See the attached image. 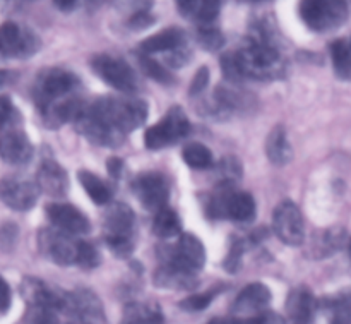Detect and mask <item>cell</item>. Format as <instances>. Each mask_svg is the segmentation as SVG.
<instances>
[{"label": "cell", "mask_w": 351, "mask_h": 324, "mask_svg": "<svg viewBox=\"0 0 351 324\" xmlns=\"http://www.w3.org/2000/svg\"><path fill=\"white\" fill-rule=\"evenodd\" d=\"M243 79H273L283 74V60L276 45L257 33L247 38L245 45L235 51Z\"/></svg>", "instance_id": "6da1fadb"}, {"label": "cell", "mask_w": 351, "mask_h": 324, "mask_svg": "<svg viewBox=\"0 0 351 324\" xmlns=\"http://www.w3.org/2000/svg\"><path fill=\"white\" fill-rule=\"evenodd\" d=\"M89 106L106 127L123 137L143 126L147 117V105L141 100L101 98Z\"/></svg>", "instance_id": "7a4b0ae2"}, {"label": "cell", "mask_w": 351, "mask_h": 324, "mask_svg": "<svg viewBox=\"0 0 351 324\" xmlns=\"http://www.w3.org/2000/svg\"><path fill=\"white\" fill-rule=\"evenodd\" d=\"M134 230L136 216L134 211L123 202L110 206L103 216V233L106 246L119 257H127L134 251Z\"/></svg>", "instance_id": "3957f363"}, {"label": "cell", "mask_w": 351, "mask_h": 324, "mask_svg": "<svg viewBox=\"0 0 351 324\" xmlns=\"http://www.w3.org/2000/svg\"><path fill=\"white\" fill-rule=\"evenodd\" d=\"M298 14L311 30L324 33L346 23L348 3L346 0H300Z\"/></svg>", "instance_id": "277c9868"}, {"label": "cell", "mask_w": 351, "mask_h": 324, "mask_svg": "<svg viewBox=\"0 0 351 324\" xmlns=\"http://www.w3.org/2000/svg\"><path fill=\"white\" fill-rule=\"evenodd\" d=\"M77 86L79 81L72 72L64 71V69H48L38 78L34 98L40 110H43L62 100L71 98Z\"/></svg>", "instance_id": "5b68a950"}, {"label": "cell", "mask_w": 351, "mask_h": 324, "mask_svg": "<svg viewBox=\"0 0 351 324\" xmlns=\"http://www.w3.org/2000/svg\"><path fill=\"white\" fill-rule=\"evenodd\" d=\"M189 130H191V124L185 112L180 106H173L168 110V113L160 122L146 130L144 144L147 150H161L180 141L182 137L187 136Z\"/></svg>", "instance_id": "8992f818"}, {"label": "cell", "mask_w": 351, "mask_h": 324, "mask_svg": "<svg viewBox=\"0 0 351 324\" xmlns=\"http://www.w3.org/2000/svg\"><path fill=\"white\" fill-rule=\"evenodd\" d=\"M60 311L72 316L75 324H106L101 301L88 288H77L72 294H64Z\"/></svg>", "instance_id": "52a82bcc"}, {"label": "cell", "mask_w": 351, "mask_h": 324, "mask_svg": "<svg viewBox=\"0 0 351 324\" xmlns=\"http://www.w3.org/2000/svg\"><path fill=\"white\" fill-rule=\"evenodd\" d=\"M93 71L106 84L122 93H132L139 86L134 69L125 60H120V58L112 57V55H96L93 58Z\"/></svg>", "instance_id": "ba28073f"}, {"label": "cell", "mask_w": 351, "mask_h": 324, "mask_svg": "<svg viewBox=\"0 0 351 324\" xmlns=\"http://www.w3.org/2000/svg\"><path fill=\"white\" fill-rule=\"evenodd\" d=\"M40 48V40L27 27L16 23H3L0 26V55L2 57L26 58Z\"/></svg>", "instance_id": "9c48e42d"}, {"label": "cell", "mask_w": 351, "mask_h": 324, "mask_svg": "<svg viewBox=\"0 0 351 324\" xmlns=\"http://www.w3.org/2000/svg\"><path fill=\"white\" fill-rule=\"evenodd\" d=\"M273 227L278 239L287 246H300L304 242V216L295 202L283 201L276 206L273 215Z\"/></svg>", "instance_id": "30bf717a"}, {"label": "cell", "mask_w": 351, "mask_h": 324, "mask_svg": "<svg viewBox=\"0 0 351 324\" xmlns=\"http://www.w3.org/2000/svg\"><path fill=\"white\" fill-rule=\"evenodd\" d=\"M38 242H40L41 253L53 263L60 264V266L75 264L79 240H74L69 233L60 232L57 229L41 230L38 235Z\"/></svg>", "instance_id": "8fae6325"}, {"label": "cell", "mask_w": 351, "mask_h": 324, "mask_svg": "<svg viewBox=\"0 0 351 324\" xmlns=\"http://www.w3.org/2000/svg\"><path fill=\"white\" fill-rule=\"evenodd\" d=\"M132 191L146 209L158 213L160 209L167 208L170 191H168L167 178L158 172H147L134 178Z\"/></svg>", "instance_id": "7c38bea8"}, {"label": "cell", "mask_w": 351, "mask_h": 324, "mask_svg": "<svg viewBox=\"0 0 351 324\" xmlns=\"http://www.w3.org/2000/svg\"><path fill=\"white\" fill-rule=\"evenodd\" d=\"M165 263H170L177 266L178 270L185 271L189 275H197L206 263V251L201 240L191 233H184L178 239L177 246L171 249L170 256L165 259Z\"/></svg>", "instance_id": "4fadbf2b"}, {"label": "cell", "mask_w": 351, "mask_h": 324, "mask_svg": "<svg viewBox=\"0 0 351 324\" xmlns=\"http://www.w3.org/2000/svg\"><path fill=\"white\" fill-rule=\"evenodd\" d=\"M40 187L24 178H5L0 182V199L16 211H27L36 205Z\"/></svg>", "instance_id": "5bb4252c"}, {"label": "cell", "mask_w": 351, "mask_h": 324, "mask_svg": "<svg viewBox=\"0 0 351 324\" xmlns=\"http://www.w3.org/2000/svg\"><path fill=\"white\" fill-rule=\"evenodd\" d=\"M47 215L57 230L69 235H84L89 232V220L69 202H51L47 206Z\"/></svg>", "instance_id": "9a60e30c"}, {"label": "cell", "mask_w": 351, "mask_h": 324, "mask_svg": "<svg viewBox=\"0 0 351 324\" xmlns=\"http://www.w3.org/2000/svg\"><path fill=\"white\" fill-rule=\"evenodd\" d=\"M36 185L40 187V191L51 196V198H62V196L67 194L69 189L67 174L57 161L45 160L38 168Z\"/></svg>", "instance_id": "2e32d148"}, {"label": "cell", "mask_w": 351, "mask_h": 324, "mask_svg": "<svg viewBox=\"0 0 351 324\" xmlns=\"http://www.w3.org/2000/svg\"><path fill=\"white\" fill-rule=\"evenodd\" d=\"M0 157L10 165H26L33 158V144L21 130H10L0 137Z\"/></svg>", "instance_id": "e0dca14e"}, {"label": "cell", "mask_w": 351, "mask_h": 324, "mask_svg": "<svg viewBox=\"0 0 351 324\" xmlns=\"http://www.w3.org/2000/svg\"><path fill=\"white\" fill-rule=\"evenodd\" d=\"M315 302L314 294L308 288H297L290 294L287 301V312L290 324H312L315 318Z\"/></svg>", "instance_id": "ac0fdd59"}, {"label": "cell", "mask_w": 351, "mask_h": 324, "mask_svg": "<svg viewBox=\"0 0 351 324\" xmlns=\"http://www.w3.org/2000/svg\"><path fill=\"white\" fill-rule=\"evenodd\" d=\"M271 302V292L264 284H250L237 295L233 302L235 314H252L267 308Z\"/></svg>", "instance_id": "d6986e66"}, {"label": "cell", "mask_w": 351, "mask_h": 324, "mask_svg": "<svg viewBox=\"0 0 351 324\" xmlns=\"http://www.w3.org/2000/svg\"><path fill=\"white\" fill-rule=\"evenodd\" d=\"M182 47H185L184 31L180 27H168V30H163L160 33L153 34V36L146 38L141 43V54H170V51Z\"/></svg>", "instance_id": "ffe728a7"}, {"label": "cell", "mask_w": 351, "mask_h": 324, "mask_svg": "<svg viewBox=\"0 0 351 324\" xmlns=\"http://www.w3.org/2000/svg\"><path fill=\"white\" fill-rule=\"evenodd\" d=\"M178 10L187 19L197 21L201 26L213 24L219 16V0H175Z\"/></svg>", "instance_id": "44dd1931"}, {"label": "cell", "mask_w": 351, "mask_h": 324, "mask_svg": "<svg viewBox=\"0 0 351 324\" xmlns=\"http://www.w3.org/2000/svg\"><path fill=\"white\" fill-rule=\"evenodd\" d=\"M225 216L233 222H250L256 216V201L247 192L233 189L226 199Z\"/></svg>", "instance_id": "7402d4cb"}, {"label": "cell", "mask_w": 351, "mask_h": 324, "mask_svg": "<svg viewBox=\"0 0 351 324\" xmlns=\"http://www.w3.org/2000/svg\"><path fill=\"white\" fill-rule=\"evenodd\" d=\"M346 242V233L341 229H328L315 233L311 242L312 257H329L341 249Z\"/></svg>", "instance_id": "603a6c76"}, {"label": "cell", "mask_w": 351, "mask_h": 324, "mask_svg": "<svg viewBox=\"0 0 351 324\" xmlns=\"http://www.w3.org/2000/svg\"><path fill=\"white\" fill-rule=\"evenodd\" d=\"M266 153L271 163L278 165V167H283V165L290 163L291 161L293 151H291L290 143H288L287 130H285L281 126L274 127V129L271 130L269 136H267Z\"/></svg>", "instance_id": "cb8c5ba5"}, {"label": "cell", "mask_w": 351, "mask_h": 324, "mask_svg": "<svg viewBox=\"0 0 351 324\" xmlns=\"http://www.w3.org/2000/svg\"><path fill=\"white\" fill-rule=\"evenodd\" d=\"M154 281H156L158 287L184 290V288L192 287V284H194V275L185 273V271L178 270L177 266H173L170 263H163V266L158 268L156 275H154Z\"/></svg>", "instance_id": "d4e9b609"}, {"label": "cell", "mask_w": 351, "mask_h": 324, "mask_svg": "<svg viewBox=\"0 0 351 324\" xmlns=\"http://www.w3.org/2000/svg\"><path fill=\"white\" fill-rule=\"evenodd\" d=\"M163 314L156 305L136 302L125 308L122 324H163Z\"/></svg>", "instance_id": "484cf974"}, {"label": "cell", "mask_w": 351, "mask_h": 324, "mask_svg": "<svg viewBox=\"0 0 351 324\" xmlns=\"http://www.w3.org/2000/svg\"><path fill=\"white\" fill-rule=\"evenodd\" d=\"M77 177L81 185L84 187V191L88 192L89 198L93 199V202H96V205H106V202H110V199H112V191H110L108 185H106L98 175L91 174V172L88 170H82L79 172Z\"/></svg>", "instance_id": "4316f807"}, {"label": "cell", "mask_w": 351, "mask_h": 324, "mask_svg": "<svg viewBox=\"0 0 351 324\" xmlns=\"http://www.w3.org/2000/svg\"><path fill=\"white\" fill-rule=\"evenodd\" d=\"M331 58L338 78L351 81V45L346 40H336L331 45Z\"/></svg>", "instance_id": "83f0119b"}, {"label": "cell", "mask_w": 351, "mask_h": 324, "mask_svg": "<svg viewBox=\"0 0 351 324\" xmlns=\"http://www.w3.org/2000/svg\"><path fill=\"white\" fill-rule=\"evenodd\" d=\"M180 218L171 208H163L156 213L153 222V230L161 239H170L180 233Z\"/></svg>", "instance_id": "f1b7e54d"}, {"label": "cell", "mask_w": 351, "mask_h": 324, "mask_svg": "<svg viewBox=\"0 0 351 324\" xmlns=\"http://www.w3.org/2000/svg\"><path fill=\"white\" fill-rule=\"evenodd\" d=\"M326 312L331 324H351V295H338L326 301Z\"/></svg>", "instance_id": "f546056e"}, {"label": "cell", "mask_w": 351, "mask_h": 324, "mask_svg": "<svg viewBox=\"0 0 351 324\" xmlns=\"http://www.w3.org/2000/svg\"><path fill=\"white\" fill-rule=\"evenodd\" d=\"M184 157L185 163L189 165L191 168H195V170H206L213 165V153L204 146V144H199V143H192L187 144L184 148Z\"/></svg>", "instance_id": "4dcf8cb0"}, {"label": "cell", "mask_w": 351, "mask_h": 324, "mask_svg": "<svg viewBox=\"0 0 351 324\" xmlns=\"http://www.w3.org/2000/svg\"><path fill=\"white\" fill-rule=\"evenodd\" d=\"M139 62H141V67L144 69V72H146L149 78H153L154 81L158 82H163V84H168V82H171L173 79H171V74L167 71V69L163 67L161 64H158L156 60H153V58L149 57V55H144L141 54L139 55Z\"/></svg>", "instance_id": "1f68e13d"}, {"label": "cell", "mask_w": 351, "mask_h": 324, "mask_svg": "<svg viewBox=\"0 0 351 324\" xmlns=\"http://www.w3.org/2000/svg\"><path fill=\"white\" fill-rule=\"evenodd\" d=\"M75 264L82 270H93L99 264V254L96 251V247H93L91 244L84 242V240H79L77 247V259Z\"/></svg>", "instance_id": "d6a6232c"}, {"label": "cell", "mask_w": 351, "mask_h": 324, "mask_svg": "<svg viewBox=\"0 0 351 324\" xmlns=\"http://www.w3.org/2000/svg\"><path fill=\"white\" fill-rule=\"evenodd\" d=\"M197 40L208 50H218L223 45V36L213 24H204L199 27L197 31Z\"/></svg>", "instance_id": "836d02e7"}, {"label": "cell", "mask_w": 351, "mask_h": 324, "mask_svg": "<svg viewBox=\"0 0 351 324\" xmlns=\"http://www.w3.org/2000/svg\"><path fill=\"white\" fill-rule=\"evenodd\" d=\"M215 299V292H206V294H199V295H191L185 301L180 302V308L184 311L189 312H199L202 309L208 308L211 304V301Z\"/></svg>", "instance_id": "e575fe53"}, {"label": "cell", "mask_w": 351, "mask_h": 324, "mask_svg": "<svg viewBox=\"0 0 351 324\" xmlns=\"http://www.w3.org/2000/svg\"><path fill=\"white\" fill-rule=\"evenodd\" d=\"M127 24H129V27H132V30H144V27L153 24V16L147 12V9H137L136 12L130 16Z\"/></svg>", "instance_id": "d590c367"}, {"label": "cell", "mask_w": 351, "mask_h": 324, "mask_svg": "<svg viewBox=\"0 0 351 324\" xmlns=\"http://www.w3.org/2000/svg\"><path fill=\"white\" fill-rule=\"evenodd\" d=\"M17 239V229L12 223H7V225L0 227V247L3 251H9L10 247L16 244Z\"/></svg>", "instance_id": "8d00e7d4"}, {"label": "cell", "mask_w": 351, "mask_h": 324, "mask_svg": "<svg viewBox=\"0 0 351 324\" xmlns=\"http://www.w3.org/2000/svg\"><path fill=\"white\" fill-rule=\"evenodd\" d=\"M242 254H243V244L242 242H235L232 246V251H230L228 257L225 261V268L226 271H237L240 266V261H242Z\"/></svg>", "instance_id": "74e56055"}, {"label": "cell", "mask_w": 351, "mask_h": 324, "mask_svg": "<svg viewBox=\"0 0 351 324\" xmlns=\"http://www.w3.org/2000/svg\"><path fill=\"white\" fill-rule=\"evenodd\" d=\"M208 82H209V69L201 67L197 71V74L194 76V81H192L191 84V95H197V93L204 91Z\"/></svg>", "instance_id": "f35d334b"}, {"label": "cell", "mask_w": 351, "mask_h": 324, "mask_svg": "<svg viewBox=\"0 0 351 324\" xmlns=\"http://www.w3.org/2000/svg\"><path fill=\"white\" fill-rule=\"evenodd\" d=\"M10 117H12V103L7 96H0V129L9 124Z\"/></svg>", "instance_id": "ab89813d"}, {"label": "cell", "mask_w": 351, "mask_h": 324, "mask_svg": "<svg viewBox=\"0 0 351 324\" xmlns=\"http://www.w3.org/2000/svg\"><path fill=\"white\" fill-rule=\"evenodd\" d=\"M10 305V288L5 284V280L0 278V314L5 312Z\"/></svg>", "instance_id": "60d3db41"}, {"label": "cell", "mask_w": 351, "mask_h": 324, "mask_svg": "<svg viewBox=\"0 0 351 324\" xmlns=\"http://www.w3.org/2000/svg\"><path fill=\"white\" fill-rule=\"evenodd\" d=\"M33 324H57V316L53 311H40Z\"/></svg>", "instance_id": "b9f144b4"}, {"label": "cell", "mask_w": 351, "mask_h": 324, "mask_svg": "<svg viewBox=\"0 0 351 324\" xmlns=\"http://www.w3.org/2000/svg\"><path fill=\"white\" fill-rule=\"evenodd\" d=\"M16 78H17V72L2 69V71H0V88H5V86L12 84V82L16 81Z\"/></svg>", "instance_id": "7bdbcfd3"}, {"label": "cell", "mask_w": 351, "mask_h": 324, "mask_svg": "<svg viewBox=\"0 0 351 324\" xmlns=\"http://www.w3.org/2000/svg\"><path fill=\"white\" fill-rule=\"evenodd\" d=\"M226 324H267V323H266V314H259L247 319H235V321H230Z\"/></svg>", "instance_id": "ee69618b"}, {"label": "cell", "mask_w": 351, "mask_h": 324, "mask_svg": "<svg viewBox=\"0 0 351 324\" xmlns=\"http://www.w3.org/2000/svg\"><path fill=\"white\" fill-rule=\"evenodd\" d=\"M106 167H108L110 174H112L113 177H119L120 172H122V161H120L119 158H112V160L106 163Z\"/></svg>", "instance_id": "f6af8a7d"}, {"label": "cell", "mask_w": 351, "mask_h": 324, "mask_svg": "<svg viewBox=\"0 0 351 324\" xmlns=\"http://www.w3.org/2000/svg\"><path fill=\"white\" fill-rule=\"evenodd\" d=\"M23 3V0H0V7L3 10H14Z\"/></svg>", "instance_id": "bcb514c9"}, {"label": "cell", "mask_w": 351, "mask_h": 324, "mask_svg": "<svg viewBox=\"0 0 351 324\" xmlns=\"http://www.w3.org/2000/svg\"><path fill=\"white\" fill-rule=\"evenodd\" d=\"M53 2L60 10H71L72 7L75 5V2H77V0H53Z\"/></svg>", "instance_id": "7dc6e473"}, {"label": "cell", "mask_w": 351, "mask_h": 324, "mask_svg": "<svg viewBox=\"0 0 351 324\" xmlns=\"http://www.w3.org/2000/svg\"><path fill=\"white\" fill-rule=\"evenodd\" d=\"M103 2H106V0H88V3H89V5H95V7L101 5Z\"/></svg>", "instance_id": "c3c4849f"}, {"label": "cell", "mask_w": 351, "mask_h": 324, "mask_svg": "<svg viewBox=\"0 0 351 324\" xmlns=\"http://www.w3.org/2000/svg\"><path fill=\"white\" fill-rule=\"evenodd\" d=\"M208 324H226V321H223V319H213V321H209Z\"/></svg>", "instance_id": "681fc988"}, {"label": "cell", "mask_w": 351, "mask_h": 324, "mask_svg": "<svg viewBox=\"0 0 351 324\" xmlns=\"http://www.w3.org/2000/svg\"><path fill=\"white\" fill-rule=\"evenodd\" d=\"M348 254H350V259H351V239L348 240Z\"/></svg>", "instance_id": "f907efd6"}, {"label": "cell", "mask_w": 351, "mask_h": 324, "mask_svg": "<svg viewBox=\"0 0 351 324\" xmlns=\"http://www.w3.org/2000/svg\"><path fill=\"white\" fill-rule=\"evenodd\" d=\"M245 2H261V0H245Z\"/></svg>", "instance_id": "816d5d0a"}, {"label": "cell", "mask_w": 351, "mask_h": 324, "mask_svg": "<svg viewBox=\"0 0 351 324\" xmlns=\"http://www.w3.org/2000/svg\"><path fill=\"white\" fill-rule=\"evenodd\" d=\"M350 45H351V40H350Z\"/></svg>", "instance_id": "f5cc1de1"}, {"label": "cell", "mask_w": 351, "mask_h": 324, "mask_svg": "<svg viewBox=\"0 0 351 324\" xmlns=\"http://www.w3.org/2000/svg\"><path fill=\"white\" fill-rule=\"evenodd\" d=\"M74 324H75V323H74Z\"/></svg>", "instance_id": "db71d44e"}]
</instances>
